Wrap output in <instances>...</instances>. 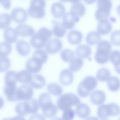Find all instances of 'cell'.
I'll list each match as a JSON object with an SVG mask.
<instances>
[{"instance_id": "40", "label": "cell", "mask_w": 120, "mask_h": 120, "mask_svg": "<svg viewBox=\"0 0 120 120\" xmlns=\"http://www.w3.org/2000/svg\"><path fill=\"white\" fill-rule=\"evenodd\" d=\"M109 60L114 68L120 65V51L118 50L112 51L110 54Z\"/></svg>"}, {"instance_id": "47", "label": "cell", "mask_w": 120, "mask_h": 120, "mask_svg": "<svg viewBox=\"0 0 120 120\" xmlns=\"http://www.w3.org/2000/svg\"><path fill=\"white\" fill-rule=\"evenodd\" d=\"M4 105V100L3 98L0 96V109H1Z\"/></svg>"}, {"instance_id": "38", "label": "cell", "mask_w": 120, "mask_h": 120, "mask_svg": "<svg viewBox=\"0 0 120 120\" xmlns=\"http://www.w3.org/2000/svg\"><path fill=\"white\" fill-rule=\"evenodd\" d=\"M60 58L65 62H69L75 57V54L71 50L64 49L60 52Z\"/></svg>"}, {"instance_id": "14", "label": "cell", "mask_w": 120, "mask_h": 120, "mask_svg": "<svg viewBox=\"0 0 120 120\" xmlns=\"http://www.w3.org/2000/svg\"><path fill=\"white\" fill-rule=\"evenodd\" d=\"M90 99L92 104L100 105L103 104L105 101V94L103 90H95L90 93Z\"/></svg>"}, {"instance_id": "23", "label": "cell", "mask_w": 120, "mask_h": 120, "mask_svg": "<svg viewBox=\"0 0 120 120\" xmlns=\"http://www.w3.org/2000/svg\"><path fill=\"white\" fill-rule=\"evenodd\" d=\"M51 12L52 16L57 19L62 17L66 13L65 6L60 2H55L51 8Z\"/></svg>"}, {"instance_id": "34", "label": "cell", "mask_w": 120, "mask_h": 120, "mask_svg": "<svg viewBox=\"0 0 120 120\" xmlns=\"http://www.w3.org/2000/svg\"><path fill=\"white\" fill-rule=\"evenodd\" d=\"M111 73L110 70L106 68L99 69L96 74V78L101 82L107 81L110 77Z\"/></svg>"}, {"instance_id": "27", "label": "cell", "mask_w": 120, "mask_h": 120, "mask_svg": "<svg viewBox=\"0 0 120 120\" xmlns=\"http://www.w3.org/2000/svg\"><path fill=\"white\" fill-rule=\"evenodd\" d=\"M18 35L16 30L11 27H8L4 31V38L6 41L10 44L14 43L17 41Z\"/></svg>"}, {"instance_id": "20", "label": "cell", "mask_w": 120, "mask_h": 120, "mask_svg": "<svg viewBox=\"0 0 120 120\" xmlns=\"http://www.w3.org/2000/svg\"><path fill=\"white\" fill-rule=\"evenodd\" d=\"M15 30L20 36L23 37H31L35 33V30L30 26L26 24H20L17 26Z\"/></svg>"}, {"instance_id": "37", "label": "cell", "mask_w": 120, "mask_h": 120, "mask_svg": "<svg viewBox=\"0 0 120 120\" xmlns=\"http://www.w3.org/2000/svg\"><path fill=\"white\" fill-rule=\"evenodd\" d=\"M16 74L15 71L10 70L6 72L5 75V85L16 84Z\"/></svg>"}, {"instance_id": "5", "label": "cell", "mask_w": 120, "mask_h": 120, "mask_svg": "<svg viewBox=\"0 0 120 120\" xmlns=\"http://www.w3.org/2000/svg\"><path fill=\"white\" fill-rule=\"evenodd\" d=\"M97 85V78L92 76H87L79 84L77 90V94L81 97H86L96 88Z\"/></svg>"}, {"instance_id": "4", "label": "cell", "mask_w": 120, "mask_h": 120, "mask_svg": "<svg viewBox=\"0 0 120 120\" xmlns=\"http://www.w3.org/2000/svg\"><path fill=\"white\" fill-rule=\"evenodd\" d=\"M80 99L74 93L68 92L61 95L57 100L58 109L64 111L73 106H77L80 103Z\"/></svg>"}, {"instance_id": "31", "label": "cell", "mask_w": 120, "mask_h": 120, "mask_svg": "<svg viewBox=\"0 0 120 120\" xmlns=\"http://www.w3.org/2000/svg\"><path fill=\"white\" fill-rule=\"evenodd\" d=\"M107 87L111 91L116 92L120 88V80L119 78L115 76L110 77L107 81Z\"/></svg>"}, {"instance_id": "7", "label": "cell", "mask_w": 120, "mask_h": 120, "mask_svg": "<svg viewBox=\"0 0 120 120\" xmlns=\"http://www.w3.org/2000/svg\"><path fill=\"white\" fill-rule=\"evenodd\" d=\"M45 0H31L28 14L31 17L35 19H43L45 15Z\"/></svg>"}, {"instance_id": "33", "label": "cell", "mask_w": 120, "mask_h": 120, "mask_svg": "<svg viewBox=\"0 0 120 120\" xmlns=\"http://www.w3.org/2000/svg\"><path fill=\"white\" fill-rule=\"evenodd\" d=\"M83 65V60L79 57H75L69 62V69L73 72L78 71Z\"/></svg>"}, {"instance_id": "22", "label": "cell", "mask_w": 120, "mask_h": 120, "mask_svg": "<svg viewBox=\"0 0 120 120\" xmlns=\"http://www.w3.org/2000/svg\"><path fill=\"white\" fill-rule=\"evenodd\" d=\"M75 54L78 57L81 59H88L90 60L91 49L90 46L88 45H81L76 48Z\"/></svg>"}, {"instance_id": "36", "label": "cell", "mask_w": 120, "mask_h": 120, "mask_svg": "<svg viewBox=\"0 0 120 120\" xmlns=\"http://www.w3.org/2000/svg\"><path fill=\"white\" fill-rule=\"evenodd\" d=\"M12 51V46L7 41L0 43V57H7Z\"/></svg>"}, {"instance_id": "39", "label": "cell", "mask_w": 120, "mask_h": 120, "mask_svg": "<svg viewBox=\"0 0 120 120\" xmlns=\"http://www.w3.org/2000/svg\"><path fill=\"white\" fill-rule=\"evenodd\" d=\"M32 57L37 58L43 64L46 62L48 58L47 52L42 49H37L34 52Z\"/></svg>"}, {"instance_id": "10", "label": "cell", "mask_w": 120, "mask_h": 120, "mask_svg": "<svg viewBox=\"0 0 120 120\" xmlns=\"http://www.w3.org/2000/svg\"><path fill=\"white\" fill-rule=\"evenodd\" d=\"M10 15L14 22L21 24L26 22L28 18V14L23 8L17 7L12 10Z\"/></svg>"}, {"instance_id": "44", "label": "cell", "mask_w": 120, "mask_h": 120, "mask_svg": "<svg viewBox=\"0 0 120 120\" xmlns=\"http://www.w3.org/2000/svg\"><path fill=\"white\" fill-rule=\"evenodd\" d=\"M75 114V111L71 108L66 109L63 111L62 118L64 120H73Z\"/></svg>"}, {"instance_id": "42", "label": "cell", "mask_w": 120, "mask_h": 120, "mask_svg": "<svg viewBox=\"0 0 120 120\" xmlns=\"http://www.w3.org/2000/svg\"><path fill=\"white\" fill-rule=\"evenodd\" d=\"M110 40L113 45L120 46V30L113 31L111 33Z\"/></svg>"}, {"instance_id": "16", "label": "cell", "mask_w": 120, "mask_h": 120, "mask_svg": "<svg viewBox=\"0 0 120 120\" xmlns=\"http://www.w3.org/2000/svg\"><path fill=\"white\" fill-rule=\"evenodd\" d=\"M44 115L48 118H52L56 116L58 112V107L52 101L47 103L40 107Z\"/></svg>"}, {"instance_id": "17", "label": "cell", "mask_w": 120, "mask_h": 120, "mask_svg": "<svg viewBox=\"0 0 120 120\" xmlns=\"http://www.w3.org/2000/svg\"><path fill=\"white\" fill-rule=\"evenodd\" d=\"M15 48L18 53L21 56L24 57L29 55L31 51L30 44L28 42L22 39L16 42Z\"/></svg>"}, {"instance_id": "28", "label": "cell", "mask_w": 120, "mask_h": 120, "mask_svg": "<svg viewBox=\"0 0 120 120\" xmlns=\"http://www.w3.org/2000/svg\"><path fill=\"white\" fill-rule=\"evenodd\" d=\"M70 12L75 16L80 18L84 15L86 12V8L82 3L78 2L72 5Z\"/></svg>"}, {"instance_id": "13", "label": "cell", "mask_w": 120, "mask_h": 120, "mask_svg": "<svg viewBox=\"0 0 120 120\" xmlns=\"http://www.w3.org/2000/svg\"><path fill=\"white\" fill-rule=\"evenodd\" d=\"M80 18L77 17L73 15L70 11L66 13L62 16V22L67 29H73L75 23L79 21Z\"/></svg>"}, {"instance_id": "43", "label": "cell", "mask_w": 120, "mask_h": 120, "mask_svg": "<svg viewBox=\"0 0 120 120\" xmlns=\"http://www.w3.org/2000/svg\"><path fill=\"white\" fill-rule=\"evenodd\" d=\"M38 101L39 107L40 108L44 105L47 104L49 102L52 101V100L50 95L48 93L45 92L41 93L39 95Z\"/></svg>"}, {"instance_id": "25", "label": "cell", "mask_w": 120, "mask_h": 120, "mask_svg": "<svg viewBox=\"0 0 120 120\" xmlns=\"http://www.w3.org/2000/svg\"><path fill=\"white\" fill-rule=\"evenodd\" d=\"M30 85L35 89H41L43 88L46 84V80L45 77L39 74L32 75Z\"/></svg>"}, {"instance_id": "26", "label": "cell", "mask_w": 120, "mask_h": 120, "mask_svg": "<svg viewBox=\"0 0 120 120\" xmlns=\"http://www.w3.org/2000/svg\"><path fill=\"white\" fill-rule=\"evenodd\" d=\"M75 113L81 119H86L90 114V109L89 106L84 103H80L76 106Z\"/></svg>"}, {"instance_id": "12", "label": "cell", "mask_w": 120, "mask_h": 120, "mask_svg": "<svg viewBox=\"0 0 120 120\" xmlns=\"http://www.w3.org/2000/svg\"><path fill=\"white\" fill-rule=\"evenodd\" d=\"M43 63L37 58L32 57L29 59L26 63L25 68L31 74H36L42 69Z\"/></svg>"}, {"instance_id": "48", "label": "cell", "mask_w": 120, "mask_h": 120, "mask_svg": "<svg viewBox=\"0 0 120 120\" xmlns=\"http://www.w3.org/2000/svg\"><path fill=\"white\" fill-rule=\"evenodd\" d=\"M81 0H68V1H69V2L73 3V4H75V3H77L78 2H80L81 1Z\"/></svg>"}, {"instance_id": "1", "label": "cell", "mask_w": 120, "mask_h": 120, "mask_svg": "<svg viewBox=\"0 0 120 120\" xmlns=\"http://www.w3.org/2000/svg\"><path fill=\"white\" fill-rule=\"evenodd\" d=\"M52 34V30L45 27H42L31 36L30 45L36 49H42L45 46Z\"/></svg>"}, {"instance_id": "46", "label": "cell", "mask_w": 120, "mask_h": 120, "mask_svg": "<svg viewBox=\"0 0 120 120\" xmlns=\"http://www.w3.org/2000/svg\"><path fill=\"white\" fill-rule=\"evenodd\" d=\"M98 0H83L85 3L87 4H91L94 3L96 1H98Z\"/></svg>"}, {"instance_id": "6", "label": "cell", "mask_w": 120, "mask_h": 120, "mask_svg": "<svg viewBox=\"0 0 120 120\" xmlns=\"http://www.w3.org/2000/svg\"><path fill=\"white\" fill-rule=\"evenodd\" d=\"M120 114V107L114 103L102 104L97 110L98 117L101 120L107 119L109 117H114Z\"/></svg>"}, {"instance_id": "35", "label": "cell", "mask_w": 120, "mask_h": 120, "mask_svg": "<svg viewBox=\"0 0 120 120\" xmlns=\"http://www.w3.org/2000/svg\"><path fill=\"white\" fill-rule=\"evenodd\" d=\"M12 18L8 13H3L0 15V29H5L8 27L12 21Z\"/></svg>"}, {"instance_id": "24", "label": "cell", "mask_w": 120, "mask_h": 120, "mask_svg": "<svg viewBox=\"0 0 120 120\" xmlns=\"http://www.w3.org/2000/svg\"><path fill=\"white\" fill-rule=\"evenodd\" d=\"M82 33L77 30H71L67 35L68 42L73 45H78L82 42Z\"/></svg>"}, {"instance_id": "50", "label": "cell", "mask_w": 120, "mask_h": 120, "mask_svg": "<svg viewBox=\"0 0 120 120\" xmlns=\"http://www.w3.org/2000/svg\"><path fill=\"white\" fill-rule=\"evenodd\" d=\"M59 0L62 2H67L68 1V0Z\"/></svg>"}, {"instance_id": "32", "label": "cell", "mask_w": 120, "mask_h": 120, "mask_svg": "<svg viewBox=\"0 0 120 120\" xmlns=\"http://www.w3.org/2000/svg\"><path fill=\"white\" fill-rule=\"evenodd\" d=\"M47 90L52 95L58 96L62 94L63 89L61 86L56 82H51L47 85Z\"/></svg>"}, {"instance_id": "29", "label": "cell", "mask_w": 120, "mask_h": 120, "mask_svg": "<svg viewBox=\"0 0 120 120\" xmlns=\"http://www.w3.org/2000/svg\"><path fill=\"white\" fill-rule=\"evenodd\" d=\"M17 81L22 83L27 84L31 82L32 75L30 72L27 70H22L16 74Z\"/></svg>"}, {"instance_id": "15", "label": "cell", "mask_w": 120, "mask_h": 120, "mask_svg": "<svg viewBox=\"0 0 120 120\" xmlns=\"http://www.w3.org/2000/svg\"><path fill=\"white\" fill-rule=\"evenodd\" d=\"M60 83L63 86H68L71 84L74 80L73 72L68 68L62 70L59 76Z\"/></svg>"}, {"instance_id": "30", "label": "cell", "mask_w": 120, "mask_h": 120, "mask_svg": "<svg viewBox=\"0 0 120 120\" xmlns=\"http://www.w3.org/2000/svg\"><path fill=\"white\" fill-rule=\"evenodd\" d=\"M85 40L89 45H94L100 41L101 36L98 31H91L86 35Z\"/></svg>"}, {"instance_id": "9", "label": "cell", "mask_w": 120, "mask_h": 120, "mask_svg": "<svg viewBox=\"0 0 120 120\" xmlns=\"http://www.w3.org/2000/svg\"><path fill=\"white\" fill-rule=\"evenodd\" d=\"M33 90L30 85L24 84L20 86L17 88L16 92V98L17 101H29L32 98Z\"/></svg>"}, {"instance_id": "21", "label": "cell", "mask_w": 120, "mask_h": 120, "mask_svg": "<svg viewBox=\"0 0 120 120\" xmlns=\"http://www.w3.org/2000/svg\"><path fill=\"white\" fill-rule=\"evenodd\" d=\"M113 19H114V18L98 21L97 26V31L101 35L109 34L112 30V25L109 20L113 21Z\"/></svg>"}, {"instance_id": "2", "label": "cell", "mask_w": 120, "mask_h": 120, "mask_svg": "<svg viewBox=\"0 0 120 120\" xmlns=\"http://www.w3.org/2000/svg\"><path fill=\"white\" fill-rule=\"evenodd\" d=\"M111 49L112 45L110 42L106 40L100 41L98 44L94 56L96 62L100 64L106 63L109 60Z\"/></svg>"}, {"instance_id": "3", "label": "cell", "mask_w": 120, "mask_h": 120, "mask_svg": "<svg viewBox=\"0 0 120 120\" xmlns=\"http://www.w3.org/2000/svg\"><path fill=\"white\" fill-rule=\"evenodd\" d=\"M38 101L32 98L29 101H24L18 103L15 107L16 113L20 116H25L29 114L36 113L39 109Z\"/></svg>"}, {"instance_id": "19", "label": "cell", "mask_w": 120, "mask_h": 120, "mask_svg": "<svg viewBox=\"0 0 120 120\" xmlns=\"http://www.w3.org/2000/svg\"><path fill=\"white\" fill-rule=\"evenodd\" d=\"M52 23V34L58 38H61L65 36L67 33V29L64 26L62 22L53 20Z\"/></svg>"}, {"instance_id": "11", "label": "cell", "mask_w": 120, "mask_h": 120, "mask_svg": "<svg viewBox=\"0 0 120 120\" xmlns=\"http://www.w3.org/2000/svg\"><path fill=\"white\" fill-rule=\"evenodd\" d=\"M45 51L49 54H55L60 52L62 48V43L58 38L49 40L45 45Z\"/></svg>"}, {"instance_id": "49", "label": "cell", "mask_w": 120, "mask_h": 120, "mask_svg": "<svg viewBox=\"0 0 120 120\" xmlns=\"http://www.w3.org/2000/svg\"><path fill=\"white\" fill-rule=\"evenodd\" d=\"M116 10H117V12L118 14L120 16V5H119V6H117V8H116Z\"/></svg>"}, {"instance_id": "45", "label": "cell", "mask_w": 120, "mask_h": 120, "mask_svg": "<svg viewBox=\"0 0 120 120\" xmlns=\"http://www.w3.org/2000/svg\"><path fill=\"white\" fill-rule=\"evenodd\" d=\"M0 3L5 9H8L11 7V0H0Z\"/></svg>"}, {"instance_id": "41", "label": "cell", "mask_w": 120, "mask_h": 120, "mask_svg": "<svg viewBox=\"0 0 120 120\" xmlns=\"http://www.w3.org/2000/svg\"><path fill=\"white\" fill-rule=\"evenodd\" d=\"M11 66V61L7 57H0V73L7 71Z\"/></svg>"}, {"instance_id": "18", "label": "cell", "mask_w": 120, "mask_h": 120, "mask_svg": "<svg viewBox=\"0 0 120 120\" xmlns=\"http://www.w3.org/2000/svg\"><path fill=\"white\" fill-rule=\"evenodd\" d=\"M17 88L16 84L5 85L3 89V92L8 100L10 102L17 101L16 98V92Z\"/></svg>"}, {"instance_id": "8", "label": "cell", "mask_w": 120, "mask_h": 120, "mask_svg": "<svg viewBox=\"0 0 120 120\" xmlns=\"http://www.w3.org/2000/svg\"><path fill=\"white\" fill-rule=\"evenodd\" d=\"M97 6L98 8L95 16L98 21L112 18H109L111 10L112 8V3L111 0H98Z\"/></svg>"}]
</instances>
